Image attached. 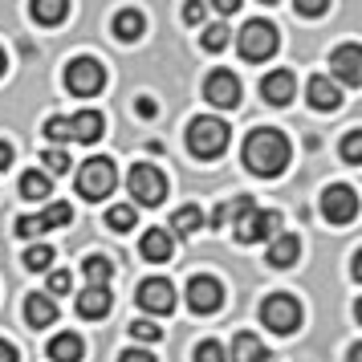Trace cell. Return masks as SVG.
Wrapping results in <instances>:
<instances>
[{
  "label": "cell",
  "instance_id": "cell-45",
  "mask_svg": "<svg viewBox=\"0 0 362 362\" xmlns=\"http://www.w3.org/2000/svg\"><path fill=\"white\" fill-rule=\"evenodd\" d=\"M8 167H13V147L0 143V171H8Z\"/></svg>",
  "mask_w": 362,
  "mask_h": 362
},
{
  "label": "cell",
  "instance_id": "cell-26",
  "mask_svg": "<svg viewBox=\"0 0 362 362\" xmlns=\"http://www.w3.org/2000/svg\"><path fill=\"white\" fill-rule=\"evenodd\" d=\"M37 228L41 232H49V228H69V220H74V208H69L66 199H57V204H49L45 212H37Z\"/></svg>",
  "mask_w": 362,
  "mask_h": 362
},
{
  "label": "cell",
  "instance_id": "cell-5",
  "mask_svg": "<svg viewBox=\"0 0 362 362\" xmlns=\"http://www.w3.org/2000/svg\"><path fill=\"white\" fill-rule=\"evenodd\" d=\"M127 187H131L134 204H143V208H159L163 196H167V175L155 163H134L131 175H127Z\"/></svg>",
  "mask_w": 362,
  "mask_h": 362
},
{
  "label": "cell",
  "instance_id": "cell-13",
  "mask_svg": "<svg viewBox=\"0 0 362 362\" xmlns=\"http://www.w3.org/2000/svg\"><path fill=\"white\" fill-rule=\"evenodd\" d=\"M329 69L338 74V82L362 86V49L358 45H338V49L329 53Z\"/></svg>",
  "mask_w": 362,
  "mask_h": 362
},
{
  "label": "cell",
  "instance_id": "cell-16",
  "mask_svg": "<svg viewBox=\"0 0 362 362\" xmlns=\"http://www.w3.org/2000/svg\"><path fill=\"white\" fill-rule=\"evenodd\" d=\"M305 94H310V106H313V110H322V115H326V110H338V106H342V90H338V86L329 82L326 74L310 78Z\"/></svg>",
  "mask_w": 362,
  "mask_h": 362
},
{
  "label": "cell",
  "instance_id": "cell-21",
  "mask_svg": "<svg viewBox=\"0 0 362 362\" xmlns=\"http://www.w3.org/2000/svg\"><path fill=\"white\" fill-rule=\"evenodd\" d=\"M232 362H273V354L264 350V342L257 338V334H236L232 338Z\"/></svg>",
  "mask_w": 362,
  "mask_h": 362
},
{
  "label": "cell",
  "instance_id": "cell-37",
  "mask_svg": "<svg viewBox=\"0 0 362 362\" xmlns=\"http://www.w3.org/2000/svg\"><path fill=\"white\" fill-rule=\"evenodd\" d=\"M342 159L346 163H362V131H350L342 139Z\"/></svg>",
  "mask_w": 362,
  "mask_h": 362
},
{
  "label": "cell",
  "instance_id": "cell-31",
  "mask_svg": "<svg viewBox=\"0 0 362 362\" xmlns=\"http://www.w3.org/2000/svg\"><path fill=\"white\" fill-rule=\"evenodd\" d=\"M53 264V248L49 245H33L29 252H25V269H33V273H45Z\"/></svg>",
  "mask_w": 362,
  "mask_h": 362
},
{
  "label": "cell",
  "instance_id": "cell-46",
  "mask_svg": "<svg viewBox=\"0 0 362 362\" xmlns=\"http://www.w3.org/2000/svg\"><path fill=\"white\" fill-rule=\"evenodd\" d=\"M350 362H362V342L350 346Z\"/></svg>",
  "mask_w": 362,
  "mask_h": 362
},
{
  "label": "cell",
  "instance_id": "cell-20",
  "mask_svg": "<svg viewBox=\"0 0 362 362\" xmlns=\"http://www.w3.org/2000/svg\"><path fill=\"white\" fill-rule=\"evenodd\" d=\"M25 322L33 329H45L57 322V301L45 293H29V301H25Z\"/></svg>",
  "mask_w": 362,
  "mask_h": 362
},
{
  "label": "cell",
  "instance_id": "cell-22",
  "mask_svg": "<svg viewBox=\"0 0 362 362\" xmlns=\"http://www.w3.org/2000/svg\"><path fill=\"white\" fill-rule=\"evenodd\" d=\"M204 228V212H199L196 204H187V208H180V212L171 216V240H187V236H196V232Z\"/></svg>",
  "mask_w": 362,
  "mask_h": 362
},
{
  "label": "cell",
  "instance_id": "cell-7",
  "mask_svg": "<svg viewBox=\"0 0 362 362\" xmlns=\"http://www.w3.org/2000/svg\"><path fill=\"white\" fill-rule=\"evenodd\" d=\"M232 232H236V240L240 245H257V240H273L281 232V212H264V208H252V212H245L236 224H232Z\"/></svg>",
  "mask_w": 362,
  "mask_h": 362
},
{
  "label": "cell",
  "instance_id": "cell-40",
  "mask_svg": "<svg viewBox=\"0 0 362 362\" xmlns=\"http://www.w3.org/2000/svg\"><path fill=\"white\" fill-rule=\"evenodd\" d=\"M329 4L326 0H297V13H305V17H317V13H326Z\"/></svg>",
  "mask_w": 362,
  "mask_h": 362
},
{
  "label": "cell",
  "instance_id": "cell-19",
  "mask_svg": "<svg viewBox=\"0 0 362 362\" xmlns=\"http://www.w3.org/2000/svg\"><path fill=\"white\" fill-rule=\"evenodd\" d=\"M297 257H301V240H297L293 232H277V236L269 240V264H273V269H289Z\"/></svg>",
  "mask_w": 362,
  "mask_h": 362
},
{
  "label": "cell",
  "instance_id": "cell-15",
  "mask_svg": "<svg viewBox=\"0 0 362 362\" xmlns=\"http://www.w3.org/2000/svg\"><path fill=\"white\" fill-rule=\"evenodd\" d=\"M139 252H143V261L163 264V261H171L175 240L167 236V228H147V232H143V240H139Z\"/></svg>",
  "mask_w": 362,
  "mask_h": 362
},
{
  "label": "cell",
  "instance_id": "cell-9",
  "mask_svg": "<svg viewBox=\"0 0 362 362\" xmlns=\"http://www.w3.org/2000/svg\"><path fill=\"white\" fill-rule=\"evenodd\" d=\"M322 216H326L329 224H350L354 216H358V192L350 187V183H334L322 192Z\"/></svg>",
  "mask_w": 362,
  "mask_h": 362
},
{
  "label": "cell",
  "instance_id": "cell-47",
  "mask_svg": "<svg viewBox=\"0 0 362 362\" xmlns=\"http://www.w3.org/2000/svg\"><path fill=\"white\" fill-rule=\"evenodd\" d=\"M4 66H8V62H4V49H0V74H4Z\"/></svg>",
  "mask_w": 362,
  "mask_h": 362
},
{
  "label": "cell",
  "instance_id": "cell-44",
  "mask_svg": "<svg viewBox=\"0 0 362 362\" xmlns=\"http://www.w3.org/2000/svg\"><path fill=\"white\" fill-rule=\"evenodd\" d=\"M216 8H220L224 17H232V13H240V0H216Z\"/></svg>",
  "mask_w": 362,
  "mask_h": 362
},
{
  "label": "cell",
  "instance_id": "cell-42",
  "mask_svg": "<svg viewBox=\"0 0 362 362\" xmlns=\"http://www.w3.org/2000/svg\"><path fill=\"white\" fill-rule=\"evenodd\" d=\"M0 362H21V350L8 338H0Z\"/></svg>",
  "mask_w": 362,
  "mask_h": 362
},
{
  "label": "cell",
  "instance_id": "cell-1",
  "mask_svg": "<svg viewBox=\"0 0 362 362\" xmlns=\"http://www.w3.org/2000/svg\"><path fill=\"white\" fill-rule=\"evenodd\" d=\"M245 167L261 180H277L281 171L289 167V139L277 131V127H257V131L245 139Z\"/></svg>",
  "mask_w": 362,
  "mask_h": 362
},
{
  "label": "cell",
  "instance_id": "cell-33",
  "mask_svg": "<svg viewBox=\"0 0 362 362\" xmlns=\"http://www.w3.org/2000/svg\"><path fill=\"white\" fill-rule=\"evenodd\" d=\"M41 163H45V175H66L69 171V155L66 151H57V147H49L45 155H41Z\"/></svg>",
  "mask_w": 362,
  "mask_h": 362
},
{
  "label": "cell",
  "instance_id": "cell-35",
  "mask_svg": "<svg viewBox=\"0 0 362 362\" xmlns=\"http://www.w3.org/2000/svg\"><path fill=\"white\" fill-rule=\"evenodd\" d=\"M69 289H74V277H69V269H53L45 297H62V293H69Z\"/></svg>",
  "mask_w": 362,
  "mask_h": 362
},
{
  "label": "cell",
  "instance_id": "cell-28",
  "mask_svg": "<svg viewBox=\"0 0 362 362\" xmlns=\"http://www.w3.org/2000/svg\"><path fill=\"white\" fill-rule=\"evenodd\" d=\"M33 21L37 25H57V21L69 13V0H33Z\"/></svg>",
  "mask_w": 362,
  "mask_h": 362
},
{
  "label": "cell",
  "instance_id": "cell-41",
  "mask_svg": "<svg viewBox=\"0 0 362 362\" xmlns=\"http://www.w3.org/2000/svg\"><path fill=\"white\" fill-rule=\"evenodd\" d=\"M118 362H155V354H151V350H122Z\"/></svg>",
  "mask_w": 362,
  "mask_h": 362
},
{
  "label": "cell",
  "instance_id": "cell-11",
  "mask_svg": "<svg viewBox=\"0 0 362 362\" xmlns=\"http://www.w3.org/2000/svg\"><path fill=\"white\" fill-rule=\"evenodd\" d=\"M224 305V285L208 273H199V277L187 281V310L192 313H216Z\"/></svg>",
  "mask_w": 362,
  "mask_h": 362
},
{
  "label": "cell",
  "instance_id": "cell-12",
  "mask_svg": "<svg viewBox=\"0 0 362 362\" xmlns=\"http://www.w3.org/2000/svg\"><path fill=\"white\" fill-rule=\"evenodd\" d=\"M139 305L147 313H171L175 310V289H171V281L167 277H147L139 285Z\"/></svg>",
  "mask_w": 362,
  "mask_h": 362
},
{
  "label": "cell",
  "instance_id": "cell-27",
  "mask_svg": "<svg viewBox=\"0 0 362 362\" xmlns=\"http://www.w3.org/2000/svg\"><path fill=\"white\" fill-rule=\"evenodd\" d=\"M49 187H53V180L41 171V167H33V171H25V175H21V196H25V199H45V196H49Z\"/></svg>",
  "mask_w": 362,
  "mask_h": 362
},
{
  "label": "cell",
  "instance_id": "cell-24",
  "mask_svg": "<svg viewBox=\"0 0 362 362\" xmlns=\"http://www.w3.org/2000/svg\"><path fill=\"white\" fill-rule=\"evenodd\" d=\"M143 29H147V21H143L139 8H122V13L115 17V37H118V41H139Z\"/></svg>",
  "mask_w": 362,
  "mask_h": 362
},
{
  "label": "cell",
  "instance_id": "cell-6",
  "mask_svg": "<svg viewBox=\"0 0 362 362\" xmlns=\"http://www.w3.org/2000/svg\"><path fill=\"white\" fill-rule=\"evenodd\" d=\"M261 322L273 334H293L301 326V305H297V297L289 293H269L261 301Z\"/></svg>",
  "mask_w": 362,
  "mask_h": 362
},
{
  "label": "cell",
  "instance_id": "cell-32",
  "mask_svg": "<svg viewBox=\"0 0 362 362\" xmlns=\"http://www.w3.org/2000/svg\"><path fill=\"white\" fill-rule=\"evenodd\" d=\"M224 45H228V25H220V21H216V25H208V29H204V49L220 53Z\"/></svg>",
  "mask_w": 362,
  "mask_h": 362
},
{
  "label": "cell",
  "instance_id": "cell-2",
  "mask_svg": "<svg viewBox=\"0 0 362 362\" xmlns=\"http://www.w3.org/2000/svg\"><path fill=\"white\" fill-rule=\"evenodd\" d=\"M224 147H228V127L220 118L204 115L187 122V151L196 159H216V155H224Z\"/></svg>",
  "mask_w": 362,
  "mask_h": 362
},
{
  "label": "cell",
  "instance_id": "cell-14",
  "mask_svg": "<svg viewBox=\"0 0 362 362\" xmlns=\"http://www.w3.org/2000/svg\"><path fill=\"white\" fill-rule=\"evenodd\" d=\"M293 74L289 69H273V74H264L261 78V98L269 102V106H289V98H293Z\"/></svg>",
  "mask_w": 362,
  "mask_h": 362
},
{
  "label": "cell",
  "instance_id": "cell-29",
  "mask_svg": "<svg viewBox=\"0 0 362 362\" xmlns=\"http://www.w3.org/2000/svg\"><path fill=\"white\" fill-rule=\"evenodd\" d=\"M82 273H86V281H90V285H98V289H106V281L115 277V264L106 261V257H86Z\"/></svg>",
  "mask_w": 362,
  "mask_h": 362
},
{
  "label": "cell",
  "instance_id": "cell-25",
  "mask_svg": "<svg viewBox=\"0 0 362 362\" xmlns=\"http://www.w3.org/2000/svg\"><path fill=\"white\" fill-rule=\"evenodd\" d=\"M257 204H252V196H236V199H228V204H220L216 208V216H212V224L216 228H228V224H236L245 212H252Z\"/></svg>",
  "mask_w": 362,
  "mask_h": 362
},
{
  "label": "cell",
  "instance_id": "cell-10",
  "mask_svg": "<svg viewBox=\"0 0 362 362\" xmlns=\"http://www.w3.org/2000/svg\"><path fill=\"white\" fill-rule=\"evenodd\" d=\"M204 98L212 102L216 110H236L240 106V78L232 69H212L204 82Z\"/></svg>",
  "mask_w": 362,
  "mask_h": 362
},
{
  "label": "cell",
  "instance_id": "cell-8",
  "mask_svg": "<svg viewBox=\"0 0 362 362\" xmlns=\"http://www.w3.org/2000/svg\"><path fill=\"white\" fill-rule=\"evenodd\" d=\"M102 82H106V69H102V62H94V57H74L66 66V86H69V94H78V98L98 94Z\"/></svg>",
  "mask_w": 362,
  "mask_h": 362
},
{
  "label": "cell",
  "instance_id": "cell-43",
  "mask_svg": "<svg viewBox=\"0 0 362 362\" xmlns=\"http://www.w3.org/2000/svg\"><path fill=\"white\" fill-rule=\"evenodd\" d=\"M139 115H143V118H155V115H159L155 98H139Z\"/></svg>",
  "mask_w": 362,
  "mask_h": 362
},
{
  "label": "cell",
  "instance_id": "cell-23",
  "mask_svg": "<svg viewBox=\"0 0 362 362\" xmlns=\"http://www.w3.org/2000/svg\"><path fill=\"white\" fill-rule=\"evenodd\" d=\"M45 354H49L53 362H82V354H86V342L82 338H78V334H57V338H53L49 342V350H45Z\"/></svg>",
  "mask_w": 362,
  "mask_h": 362
},
{
  "label": "cell",
  "instance_id": "cell-38",
  "mask_svg": "<svg viewBox=\"0 0 362 362\" xmlns=\"http://www.w3.org/2000/svg\"><path fill=\"white\" fill-rule=\"evenodd\" d=\"M45 139H49V143H66L69 139V118L53 115L49 122H45Z\"/></svg>",
  "mask_w": 362,
  "mask_h": 362
},
{
  "label": "cell",
  "instance_id": "cell-4",
  "mask_svg": "<svg viewBox=\"0 0 362 362\" xmlns=\"http://www.w3.org/2000/svg\"><path fill=\"white\" fill-rule=\"evenodd\" d=\"M118 183V171H115V159H106V155H94V159H86L78 167V192L86 199H94L98 204L102 196H110Z\"/></svg>",
  "mask_w": 362,
  "mask_h": 362
},
{
  "label": "cell",
  "instance_id": "cell-34",
  "mask_svg": "<svg viewBox=\"0 0 362 362\" xmlns=\"http://www.w3.org/2000/svg\"><path fill=\"white\" fill-rule=\"evenodd\" d=\"M131 338H139V342H159V338H163V329L155 326L151 317H139V322H131Z\"/></svg>",
  "mask_w": 362,
  "mask_h": 362
},
{
  "label": "cell",
  "instance_id": "cell-36",
  "mask_svg": "<svg viewBox=\"0 0 362 362\" xmlns=\"http://www.w3.org/2000/svg\"><path fill=\"white\" fill-rule=\"evenodd\" d=\"M224 358H228V350L216 342V338H208V342L196 346V362H224Z\"/></svg>",
  "mask_w": 362,
  "mask_h": 362
},
{
  "label": "cell",
  "instance_id": "cell-18",
  "mask_svg": "<svg viewBox=\"0 0 362 362\" xmlns=\"http://www.w3.org/2000/svg\"><path fill=\"white\" fill-rule=\"evenodd\" d=\"M74 305H78V313H82V317H90V322H94V317H106V313H110L115 297H110V289L86 285L82 293H78V301H74Z\"/></svg>",
  "mask_w": 362,
  "mask_h": 362
},
{
  "label": "cell",
  "instance_id": "cell-3",
  "mask_svg": "<svg viewBox=\"0 0 362 362\" xmlns=\"http://www.w3.org/2000/svg\"><path fill=\"white\" fill-rule=\"evenodd\" d=\"M236 49H240L245 62H269L277 53V25L264 17L248 21L245 29H240V37H236Z\"/></svg>",
  "mask_w": 362,
  "mask_h": 362
},
{
  "label": "cell",
  "instance_id": "cell-17",
  "mask_svg": "<svg viewBox=\"0 0 362 362\" xmlns=\"http://www.w3.org/2000/svg\"><path fill=\"white\" fill-rule=\"evenodd\" d=\"M102 131H106V118L98 110H78L69 118V139H78V143H98Z\"/></svg>",
  "mask_w": 362,
  "mask_h": 362
},
{
  "label": "cell",
  "instance_id": "cell-30",
  "mask_svg": "<svg viewBox=\"0 0 362 362\" xmlns=\"http://www.w3.org/2000/svg\"><path fill=\"white\" fill-rule=\"evenodd\" d=\"M106 224L115 232H131L134 228V204H115V208L106 212Z\"/></svg>",
  "mask_w": 362,
  "mask_h": 362
},
{
  "label": "cell",
  "instance_id": "cell-39",
  "mask_svg": "<svg viewBox=\"0 0 362 362\" xmlns=\"http://www.w3.org/2000/svg\"><path fill=\"white\" fill-rule=\"evenodd\" d=\"M204 17H208V4H204V0H187V4H183V21H187V25H199Z\"/></svg>",
  "mask_w": 362,
  "mask_h": 362
}]
</instances>
